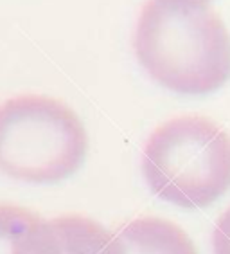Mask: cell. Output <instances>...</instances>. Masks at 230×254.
Wrapping results in <instances>:
<instances>
[{
    "mask_svg": "<svg viewBox=\"0 0 230 254\" xmlns=\"http://www.w3.org/2000/svg\"><path fill=\"white\" fill-rule=\"evenodd\" d=\"M133 51L149 78L175 94L207 96L230 81V31L211 0H147Z\"/></svg>",
    "mask_w": 230,
    "mask_h": 254,
    "instance_id": "1",
    "label": "cell"
},
{
    "mask_svg": "<svg viewBox=\"0 0 230 254\" xmlns=\"http://www.w3.org/2000/svg\"><path fill=\"white\" fill-rule=\"evenodd\" d=\"M124 254H198L194 242L180 225L158 216H142L119 231Z\"/></svg>",
    "mask_w": 230,
    "mask_h": 254,
    "instance_id": "5",
    "label": "cell"
},
{
    "mask_svg": "<svg viewBox=\"0 0 230 254\" xmlns=\"http://www.w3.org/2000/svg\"><path fill=\"white\" fill-rule=\"evenodd\" d=\"M149 190L182 209H203L230 190V135L207 116L184 114L153 130L142 152Z\"/></svg>",
    "mask_w": 230,
    "mask_h": 254,
    "instance_id": "2",
    "label": "cell"
},
{
    "mask_svg": "<svg viewBox=\"0 0 230 254\" xmlns=\"http://www.w3.org/2000/svg\"><path fill=\"white\" fill-rule=\"evenodd\" d=\"M44 218L15 204H0V254H33Z\"/></svg>",
    "mask_w": 230,
    "mask_h": 254,
    "instance_id": "6",
    "label": "cell"
},
{
    "mask_svg": "<svg viewBox=\"0 0 230 254\" xmlns=\"http://www.w3.org/2000/svg\"><path fill=\"white\" fill-rule=\"evenodd\" d=\"M89 152L83 121L61 99L22 94L0 103V171L27 184H56Z\"/></svg>",
    "mask_w": 230,
    "mask_h": 254,
    "instance_id": "3",
    "label": "cell"
},
{
    "mask_svg": "<svg viewBox=\"0 0 230 254\" xmlns=\"http://www.w3.org/2000/svg\"><path fill=\"white\" fill-rule=\"evenodd\" d=\"M33 254H124L123 242L104 225L83 215L44 220Z\"/></svg>",
    "mask_w": 230,
    "mask_h": 254,
    "instance_id": "4",
    "label": "cell"
},
{
    "mask_svg": "<svg viewBox=\"0 0 230 254\" xmlns=\"http://www.w3.org/2000/svg\"><path fill=\"white\" fill-rule=\"evenodd\" d=\"M212 253L230 254V207L216 220L212 231Z\"/></svg>",
    "mask_w": 230,
    "mask_h": 254,
    "instance_id": "7",
    "label": "cell"
}]
</instances>
